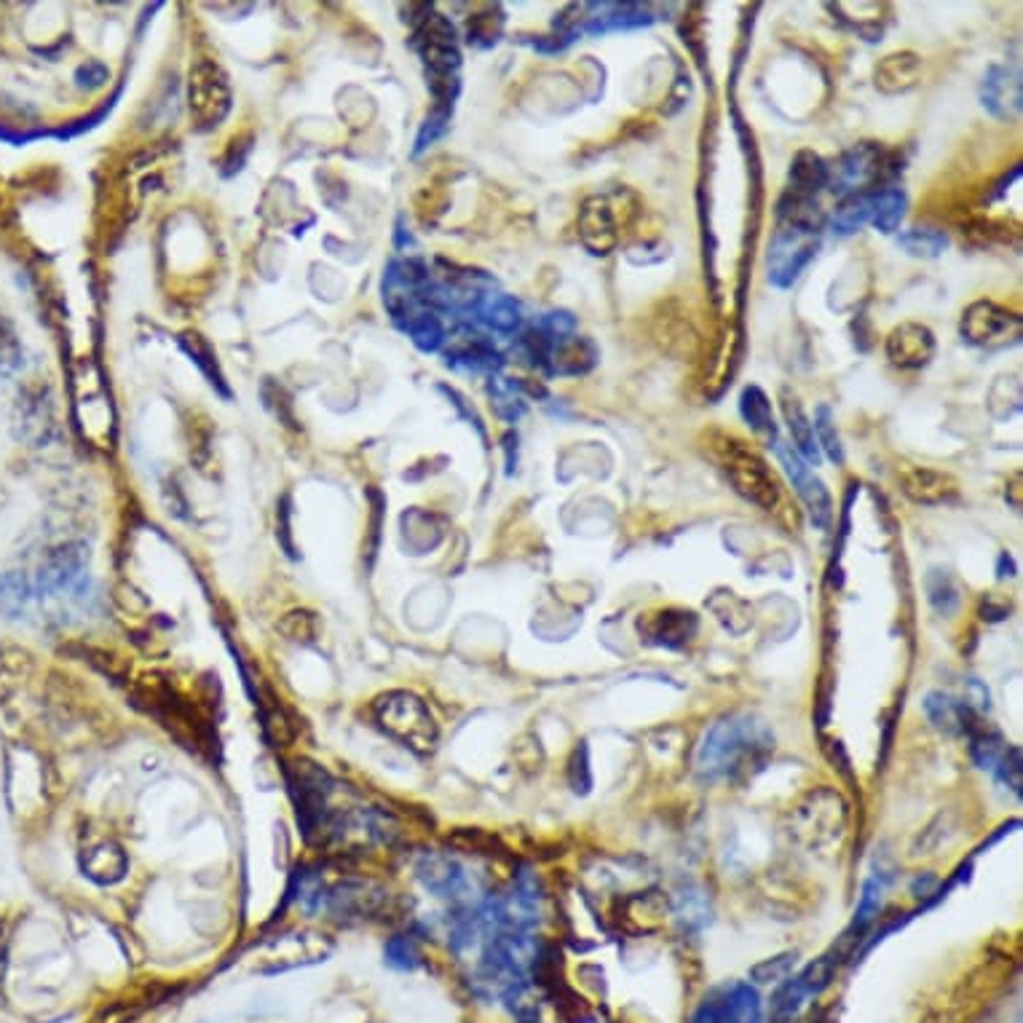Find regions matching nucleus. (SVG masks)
Wrapping results in <instances>:
<instances>
[{"label":"nucleus","mask_w":1023,"mask_h":1023,"mask_svg":"<svg viewBox=\"0 0 1023 1023\" xmlns=\"http://www.w3.org/2000/svg\"><path fill=\"white\" fill-rule=\"evenodd\" d=\"M775 751V734L756 716H727L705 732L697 751V775L708 783L737 779L761 769Z\"/></svg>","instance_id":"1"},{"label":"nucleus","mask_w":1023,"mask_h":1023,"mask_svg":"<svg viewBox=\"0 0 1023 1023\" xmlns=\"http://www.w3.org/2000/svg\"><path fill=\"white\" fill-rule=\"evenodd\" d=\"M373 716L379 727L416 756H429L440 742L435 716L421 697L411 692H386L375 699Z\"/></svg>","instance_id":"2"},{"label":"nucleus","mask_w":1023,"mask_h":1023,"mask_svg":"<svg viewBox=\"0 0 1023 1023\" xmlns=\"http://www.w3.org/2000/svg\"><path fill=\"white\" fill-rule=\"evenodd\" d=\"M710 446H716L718 461H721L729 483L745 502H751L753 507L764 511L777 509L779 485L769 464L761 459L756 450L732 435H716Z\"/></svg>","instance_id":"3"},{"label":"nucleus","mask_w":1023,"mask_h":1023,"mask_svg":"<svg viewBox=\"0 0 1023 1023\" xmlns=\"http://www.w3.org/2000/svg\"><path fill=\"white\" fill-rule=\"evenodd\" d=\"M630 193L617 191V193H595V196L584 199L582 210H578V239L587 252H593L595 258H606L611 255L614 249L619 245V234L630 217L636 215L632 206H625V199Z\"/></svg>","instance_id":"4"},{"label":"nucleus","mask_w":1023,"mask_h":1023,"mask_svg":"<svg viewBox=\"0 0 1023 1023\" xmlns=\"http://www.w3.org/2000/svg\"><path fill=\"white\" fill-rule=\"evenodd\" d=\"M890 156L881 145L863 143L844 150L833 164H828V186L839 196H855V193L874 191V186L887 175Z\"/></svg>","instance_id":"5"},{"label":"nucleus","mask_w":1023,"mask_h":1023,"mask_svg":"<svg viewBox=\"0 0 1023 1023\" xmlns=\"http://www.w3.org/2000/svg\"><path fill=\"white\" fill-rule=\"evenodd\" d=\"M820 247V231L807 225L779 223L769 247V282L785 290L799 279V273L812 263Z\"/></svg>","instance_id":"6"},{"label":"nucleus","mask_w":1023,"mask_h":1023,"mask_svg":"<svg viewBox=\"0 0 1023 1023\" xmlns=\"http://www.w3.org/2000/svg\"><path fill=\"white\" fill-rule=\"evenodd\" d=\"M1023 319L994 301H976L962 314V338L978 349H1004L1019 344Z\"/></svg>","instance_id":"7"},{"label":"nucleus","mask_w":1023,"mask_h":1023,"mask_svg":"<svg viewBox=\"0 0 1023 1023\" xmlns=\"http://www.w3.org/2000/svg\"><path fill=\"white\" fill-rule=\"evenodd\" d=\"M188 111L196 130H212L231 111V87L228 78L217 65L199 63L191 67V83H188Z\"/></svg>","instance_id":"8"},{"label":"nucleus","mask_w":1023,"mask_h":1023,"mask_svg":"<svg viewBox=\"0 0 1023 1023\" xmlns=\"http://www.w3.org/2000/svg\"><path fill=\"white\" fill-rule=\"evenodd\" d=\"M846 823V803L842 796L833 790H818L809 794V799L796 809L794 836L807 846L831 844L833 839L842 836Z\"/></svg>","instance_id":"9"},{"label":"nucleus","mask_w":1023,"mask_h":1023,"mask_svg":"<svg viewBox=\"0 0 1023 1023\" xmlns=\"http://www.w3.org/2000/svg\"><path fill=\"white\" fill-rule=\"evenodd\" d=\"M692 1023H764L758 991L740 980L718 986L699 1004Z\"/></svg>","instance_id":"10"},{"label":"nucleus","mask_w":1023,"mask_h":1023,"mask_svg":"<svg viewBox=\"0 0 1023 1023\" xmlns=\"http://www.w3.org/2000/svg\"><path fill=\"white\" fill-rule=\"evenodd\" d=\"M775 450H777L779 464H783L785 474H788V480L794 483L796 493H799L803 507H807L809 511L812 526L820 528V531H825L833 520V498H831V493H828L825 483L820 477H814V472L809 469L807 461L796 453L794 446L777 442Z\"/></svg>","instance_id":"11"},{"label":"nucleus","mask_w":1023,"mask_h":1023,"mask_svg":"<svg viewBox=\"0 0 1023 1023\" xmlns=\"http://www.w3.org/2000/svg\"><path fill=\"white\" fill-rule=\"evenodd\" d=\"M333 952V943L319 933H288L268 941L258 957L260 973H284L292 967L325 962Z\"/></svg>","instance_id":"12"},{"label":"nucleus","mask_w":1023,"mask_h":1023,"mask_svg":"<svg viewBox=\"0 0 1023 1023\" xmlns=\"http://www.w3.org/2000/svg\"><path fill=\"white\" fill-rule=\"evenodd\" d=\"M389 906L386 887L370 879H344L338 885L325 887L322 909L338 919H368L379 917Z\"/></svg>","instance_id":"13"},{"label":"nucleus","mask_w":1023,"mask_h":1023,"mask_svg":"<svg viewBox=\"0 0 1023 1023\" xmlns=\"http://www.w3.org/2000/svg\"><path fill=\"white\" fill-rule=\"evenodd\" d=\"M416 870L421 885L437 898L453 900V903H472L474 892H477V885L466 874V868L456 857L442 855V852L424 855Z\"/></svg>","instance_id":"14"},{"label":"nucleus","mask_w":1023,"mask_h":1023,"mask_svg":"<svg viewBox=\"0 0 1023 1023\" xmlns=\"http://www.w3.org/2000/svg\"><path fill=\"white\" fill-rule=\"evenodd\" d=\"M935 355V335L928 325L903 322L887 338V357L900 370H922Z\"/></svg>","instance_id":"15"},{"label":"nucleus","mask_w":1023,"mask_h":1023,"mask_svg":"<svg viewBox=\"0 0 1023 1023\" xmlns=\"http://www.w3.org/2000/svg\"><path fill=\"white\" fill-rule=\"evenodd\" d=\"M980 102L991 115L1002 121L1019 119L1021 113V76L1010 67L991 65L980 83Z\"/></svg>","instance_id":"16"},{"label":"nucleus","mask_w":1023,"mask_h":1023,"mask_svg":"<svg viewBox=\"0 0 1023 1023\" xmlns=\"http://www.w3.org/2000/svg\"><path fill=\"white\" fill-rule=\"evenodd\" d=\"M900 491L911 498V502L924 504V507H937L946 504L957 496V480L946 472L928 466H903L898 472Z\"/></svg>","instance_id":"17"},{"label":"nucleus","mask_w":1023,"mask_h":1023,"mask_svg":"<svg viewBox=\"0 0 1023 1023\" xmlns=\"http://www.w3.org/2000/svg\"><path fill=\"white\" fill-rule=\"evenodd\" d=\"M645 643L665 645V649H681L697 636V617L692 611L681 608H665V611L649 614L638 622Z\"/></svg>","instance_id":"18"},{"label":"nucleus","mask_w":1023,"mask_h":1023,"mask_svg":"<svg viewBox=\"0 0 1023 1023\" xmlns=\"http://www.w3.org/2000/svg\"><path fill=\"white\" fill-rule=\"evenodd\" d=\"M83 571H87V552L83 547H63L52 552L44 565H41V589L46 595L57 593H76L83 584Z\"/></svg>","instance_id":"19"},{"label":"nucleus","mask_w":1023,"mask_h":1023,"mask_svg":"<svg viewBox=\"0 0 1023 1023\" xmlns=\"http://www.w3.org/2000/svg\"><path fill=\"white\" fill-rule=\"evenodd\" d=\"M598 362V349L593 340L569 335V338L550 340V355H547V370L558 375H582L595 368Z\"/></svg>","instance_id":"20"},{"label":"nucleus","mask_w":1023,"mask_h":1023,"mask_svg":"<svg viewBox=\"0 0 1023 1023\" xmlns=\"http://www.w3.org/2000/svg\"><path fill=\"white\" fill-rule=\"evenodd\" d=\"M81 868L97 885H115V881L124 879L126 870H130V857H126L124 846L119 842L105 839V842L89 846V850L83 852Z\"/></svg>","instance_id":"21"},{"label":"nucleus","mask_w":1023,"mask_h":1023,"mask_svg":"<svg viewBox=\"0 0 1023 1023\" xmlns=\"http://www.w3.org/2000/svg\"><path fill=\"white\" fill-rule=\"evenodd\" d=\"M922 78V59L913 52H895L876 65L874 81L881 94H903Z\"/></svg>","instance_id":"22"},{"label":"nucleus","mask_w":1023,"mask_h":1023,"mask_svg":"<svg viewBox=\"0 0 1023 1023\" xmlns=\"http://www.w3.org/2000/svg\"><path fill=\"white\" fill-rule=\"evenodd\" d=\"M779 405H783L785 424H788L790 437H794V442H796L794 446L796 453H799L807 464H812V466L823 464V453H820L818 440H814L812 418H809L807 411H803L801 400L796 397V394H790L788 389H783V394H779Z\"/></svg>","instance_id":"23"},{"label":"nucleus","mask_w":1023,"mask_h":1023,"mask_svg":"<svg viewBox=\"0 0 1023 1023\" xmlns=\"http://www.w3.org/2000/svg\"><path fill=\"white\" fill-rule=\"evenodd\" d=\"M924 712H928L930 723H933L935 729L948 734H970L973 729L978 727V718L976 712L970 710V705L959 702V699L948 697V694L943 692H930L928 697H924Z\"/></svg>","instance_id":"24"},{"label":"nucleus","mask_w":1023,"mask_h":1023,"mask_svg":"<svg viewBox=\"0 0 1023 1023\" xmlns=\"http://www.w3.org/2000/svg\"><path fill=\"white\" fill-rule=\"evenodd\" d=\"M740 416L742 421L751 426L753 435L758 437L764 446L775 448L777 446V421H775V411H772V400L766 397V392L756 383L742 389L740 394Z\"/></svg>","instance_id":"25"},{"label":"nucleus","mask_w":1023,"mask_h":1023,"mask_svg":"<svg viewBox=\"0 0 1023 1023\" xmlns=\"http://www.w3.org/2000/svg\"><path fill=\"white\" fill-rule=\"evenodd\" d=\"M788 178L790 193L814 199V193L828 186V164L823 161V156H818L814 150H799L794 161H790Z\"/></svg>","instance_id":"26"},{"label":"nucleus","mask_w":1023,"mask_h":1023,"mask_svg":"<svg viewBox=\"0 0 1023 1023\" xmlns=\"http://www.w3.org/2000/svg\"><path fill=\"white\" fill-rule=\"evenodd\" d=\"M909 199L900 188H874L870 191V225L879 234H895L906 217Z\"/></svg>","instance_id":"27"},{"label":"nucleus","mask_w":1023,"mask_h":1023,"mask_svg":"<svg viewBox=\"0 0 1023 1023\" xmlns=\"http://www.w3.org/2000/svg\"><path fill=\"white\" fill-rule=\"evenodd\" d=\"M477 312L480 316H483L485 325L493 327V330L502 335L515 333L517 327H520V303H517L515 297L502 295V292H496V295H493V292L491 295H485L483 301H480Z\"/></svg>","instance_id":"28"},{"label":"nucleus","mask_w":1023,"mask_h":1023,"mask_svg":"<svg viewBox=\"0 0 1023 1023\" xmlns=\"http://www.w3.org/2000/svg\"><path fill=\"white\" fill-rule=\"evenodd\" d=\"M870 223V191L855 193V196H844L842 204L836 206L831 217V228L833 234L839 236H852L855 231H861L863 225Z\"/></svg>","instance_id":"29"},{"label":"nucleus","mask_w":1023,"mask_h":1023,"mask_svg":"<svg viewBox=\"0 0 1023 1023\" xmlns=\"http://www.w3.org/2000/svg\"><path fill=\"white\" fill-rule=\"evenodd\" d=\"M898 245L911 255V258L933 260L948 247V236L937 228H913L900 234Z\"/></svg>","instance_id":"30"},{"label":"nucleus","mask_w":1023,"mask_h":1023,"mask_svg":"<svg viewBox=\"0 0 1023 1023\" xmlns=\"http://www.w3.org/2000/svg\"><path fill=\"white\" fill-rule=\"evenodd\" d=\"M814 440H818L820 453L828 456L833 464H844V446L842 437L836 431V421H833V413L828 405H820L818 413H814Z\"/></svg>","instance_id":"31"},{"label":"nucleus","mask_w":1023,"mask_h":1023,"mask_svg":"<svg viewBox=\"0 0 1023 1023\" xmlns=\"http://www.w3.org/2000/svg\"><path fill=\"white\" fill-rule=\"evenodd\" d=\"M405 330H407V335H411L413 344H416L421 351H426V355H431V351L440 349L442 338H446L442 322L437 319L435 314H411V316H407Z\"/></svg>","instance_id":"32"},{"label":"nucleus","mask_w":1023,"mask_h":1023,"mask_svg":"<svg viewBox=\"0 0 1023 1023\" xmlns=\"http://www.w3.org/2000/svg\"><path fill=\"white\" fill-rule=\"evenodd\" d=\"M928 598L941 617H952L959 608V587L948 571H933L928 576Z\"/></svg>","instance_id":"33"},{"label":"nucleus","mask_w":1023,"mask_h":1023,"mask_svg":"<svg viewBox=\"0 0 1023 1023\" xmlns=\"http://www.w3.org/2000/svg\"><path fill=\"white\" fill-rule=\"evenodd\" d=\"M967 737H970V756H973V761H976L980 769H994L997 761H1000L1002 753H1004L1002 737L997 732H986L980 723Z\"/></svg>","instance_id":"34"},{"label":"nucleus","mask_w":1023,"mask_h":1023,"mask_svg":"<svg viewBox=\"0 0 1023 1023\" xmlns=\"http://www.w3.org/2000/svg\"><path fill=\"white\" fill-rule=\"evenodd\" d=\"M383 957L397 970H416L421 965V952L411 935H394L383 948Z\"/></svg>","instance_id":"35"},{"label":"nucleus","mask_w":1023,"mask_h":1023,"mask_svg":"<svg viewBox=\"0 0 1023 1023\" xmlns=\"http://www.w3.org/2000/svg\"><path fill=\"white\" fill-rule=\"evenodd\" d=\"M794 965H796V954H779V957L775 959H764V962H758L756 967H751V978L764 986L783 983V980L790 978V973H794Z\"/></svg>","instance_id":"36"},{"label":"nucleus","mask_w":1023,"mask_h":1023,"mask_svg":"<svg viewBox=\"0 0 1023 1023\" xmlns=\"http://www.w3.org/2000/svg\"><path fill=\"white\" fill-rule=\"evenodd\" d=\"M994 772L1000 775V779L1013 790L1015 796H1021L1023 788V766H1021V747H1004L1002 758L997 761Z\"/></svg>","instance_id":"37"},{"label":"nucleus","mask_w":1023,"mask_h":1023,"mask_svg":"<svg viewBox=\"0 0 1023 1023\" xmlns=\"http://www.w3.org/2000/svg\"><path fill=\"white\" fill-rule=\"evenodd\" d=\"M27 584H24V578H16V576H9V578H3V584H0V603H3V608L9 614H20L24 611V606H27Z\"/></svg>","instance_id":"38"},{"label":"nucleus","mask_w":1023,"mask_h":1023,"mask_svg":"<svg viewBox=\"0 0 1023 1023\" xmlns=\"http://www.w3.org/2000/svg\"><path fill=\"white\" fill-rule=\"evenodd\" d=\"M498 30H502V22L493 24L491 14H477L472 22H469V44H477V46L496 44Z\"/></svg>","instance_id":"39"},{"label":"nucleus","mask_w":1023,"mask_h":1023,"mask_svg":"<svg viewBox=\"0 0 1023 1023\" xmlns=\"http://www.w3.org/2000/svg\"><path fill=\"white\" fill-rule=\"evenodd\" d=\"M108 78H111V70H108V67L102 63H89V65H83L81 70H78V83H81V87H89V89L102 87Z\"/></svg>","instance_id":"40"},{"label":"nucleus","mask_w":1023,"mask_h":1023,"mask_svg":"<svg viewBox=\"0 0 1023 1023\" xmlns=\"http://www.w3.org/2000/svg\"><path fill=\"white\" fill-rule=\"evenodd\" d=\"M1008 611H1010L1008 603H1000V606H997L994 598H986V603H983V614L991 619V622H1000V619L1008 617Z\"/></svg>","instance_id":"41"},{"label":"nucleus","mask_w":1023,"mask_h":1023,"mask_svg":"<svg viewBox=\"0 0 1023 1023\" xmlns=\"http://www.w3.org/2000/svg\"><path fill=\"white\" fill-rule=\"evenodd\" d=\"M1004 496L1010 498V504H1013L1015 509H1021V472L1013 474V483H1010V488L1004 491Z\"/></svg>","instance_id":"42"},{"label":"nucleus","mask_w":1023,"mask_h":1023,"mask_svg":"<svg viewBox=\"0 0 1023 1023\" xmlns=\"http://www.w3.org/2000/svg\"><path fill=\"white\" fill-rule=\"evenodd\" d=\"M1015 574V565H1013V560H1010L1008 552H1002L1000 555V578L1004 576H1013Z\"/></svg>","instance_id":"43"}]
</instances>
